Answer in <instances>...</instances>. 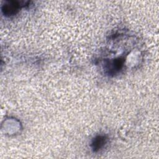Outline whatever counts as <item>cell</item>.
Listing matches in <instances>:
<instances>
[{
	"label": "cell",
	"mask_w": 159,
	"mask_h": 159,
	"mask_svg": "<svg viewBox=\"0 0 159 159\" xmlns=\"http://www.w3.org/2000/svg\"><path fill=\"white\" fill-rule=\"evenodd\" d=\"M21 7L19 2L10 1L3 6L2 11L6 16H11L16 13V11Z\"/></svg>",
	"instance_id": "1"
},
{
	"label": "cell",
	"mask_w": 159,
	"mask_h": 159,
	"mask_svg": "<svg viewBox=\"0 0 159 159\" xmlns=\"http://www.w3.org/2000/svg\"><path fill=\"white\" fill-rule=\"evenodd\" d=\"M107 142V138L104 135H98L93 140L91 146L94 152H97L102 148Z\"/></svg>",
	"instance_id": "2"
},
{
	"label": "cell",
	"mask_w": 159,
	"mask_h": 159,
	"mask_svg": "<svg viewBox=\"0 0 159 159\" xmlns=\"http://www.w3.org/2000/svg\"><path fill=\"white\" fill-rule=\"evenodd\" d=\"M124 63L123 59L117 58L114 60V61L109 63V67L108 68V70L110 73H115L120 70L122 68V65Z\"/></svg>",
	"instance_id": "3"
}]
</instances>
